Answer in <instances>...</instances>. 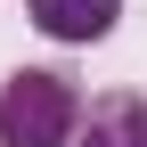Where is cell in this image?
<instances>
[{
	"mask_svg": "<svg viewBox=\"0 0 147 147\" xmlns=\"http://www.w3.org/2000/svg\"><path fill=\"white\" fill-rule=\"evenodd\" d=\"M82 90L49 65H25L0 82V147H74Z\"/></svg>",
	"mask_w": 147,
	"mask_h": 147,
	"instance_id": "obj_1",
	"label": "cell"
},
{
	"mask_svg": "<svg viewBox=\"0 0 147 147\" xmlns=\"http://www.w3.org/2000/svg\"><path fill=\"white\" fill-rule=\"evenodd\" d=\"M25 16L49 33V41H65V49H90V41H106V33H115L123 0H25Z\"/></svg>",
	"mask_w": 147,
	"mask_h": 147,
	"instance_id": "obj_2",
	"label": "cell"
},
{
	"mask_svg": "<svg viewBox=\"0 0 147 147\" xmlns=\"http://www.w3.org/2000/svg\"><path fill=\"white\" fill-rule=\"evenodd\" d=\"M74 147H147V98H139V90L98 98L82 123H74Z\"/></svg>",
	"mask_w": 147,
	"mask_h": 147,
	"instance_id": "obj_3",
	"label": "cell"
}]
</instances>
